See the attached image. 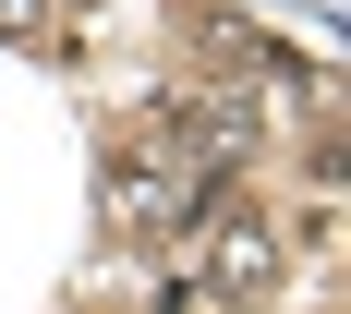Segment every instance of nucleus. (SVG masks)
Returning a JSON list of instances; mask_svg holds the SVG:
<instances>
[{
  "mask_svg": "<svg viewBox=\"0 0 351 314\" xmlns=\"http://www.w3.org/2000/svg\"><path fill=\"white\" fill-rule=\"evenodd\" d=\"M194 242H206V290H218V302H254V290H279V230H267L243 194H218V206L194 218Z\"/></svg>",
  "mask_w": 351,
  "mask_h": 314,
  "instance_id": "1",
  "label": "nucleus"
},
{
  "mask_svg": "<svg viewBox=\"0 0 351 314\" xmlns=\"http://www.w3.org/2000/svg\"><path fill=\"white\" fill-rule=\"evenodd\" d=\"M170 133H182V157L230 170V157L267 133V109H254V85H182V97H170Z\"/></svg>",
  "mask_w": 351,
  "mask_h": 314,
  "instance_id": "2",
  "label": "nucleus"
},
{
  "mask_svg": "<svg viewBox=\"0 0 351 314\" xmlns=\"http://www.w3.org/2000/svg\"><path fill=\"white\" fill-rule=\"evenodd\" d=\"M0 36H49V0H0Z\"/></svg>",
  "mask_w": 351,
  "mask_h": 314,
  "instance_id": "3",
  "label": "nucleus"
}]
</instances>
